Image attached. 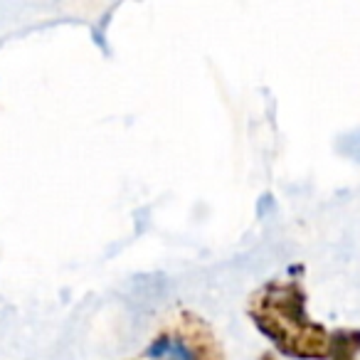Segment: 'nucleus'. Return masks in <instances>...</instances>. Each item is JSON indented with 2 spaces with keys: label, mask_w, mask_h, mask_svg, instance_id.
I'll use <instances>...</instances> for the list:
<instances>
[{
  "label": "nucleus",
  "mask_w": 360,
  "mask_h": 360,
  "mask_svg": "<svg viewBox=\"0 0 360 360\" xmlns=\"http://www.w3.org/2000/svg\"><path fill=\"white\" fill-rule=\"evenodd\" d=\"M146 355L148 360H198V355L178 338H158Z\"/></svg>",
  "instance_id": "obj_1"
}]
</instances>
